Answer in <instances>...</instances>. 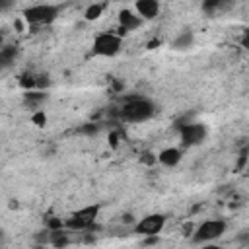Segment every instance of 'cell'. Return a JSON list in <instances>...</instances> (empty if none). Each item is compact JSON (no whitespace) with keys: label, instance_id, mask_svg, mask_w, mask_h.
I'll list each match as a JSON object with an SVG mask.
<instances>
[{"label":"cell","instance_id":"obj_1","mask_svg":"<svg viewBox=\"0 0 249 249\" xmlns=\"http://www.w3.org/2000/svg\"><path fill=\"white\" fill-rule=\"evenodd\" d=\"M156 113V107L152 101L148 99H132L128 103L123 105L121 109V119L123 121H128V123H142V121H148L152 115Z\"/></svg>","mask_w":249,"mask_h":249},{"label":"cell","instance_id":"obj_2","mask_svg":"<svg viewBox=\"0 0 249 249\" xmlns=\"http://www.w3.org/2000/svg\"><path fill=\"white\" fill-rule=\"evenodd\" d=\"M56 16H58V8L53 4H35L23 10V19L29 25H47L54 21Z\"/></svg>","mask_w":249,"mask_h":249},{"label":"cell","instance_id":"obj_3","mask_svg":"<svg viewBox=\"0 0 249 249\" xmlns=\"http://www.w3.org/2000/svg\"><path fill=\"white\" fill-rule=\"evenodd\" d=\"M224 231H226V222L224 220H220V218L218 220H206V222H202L195 230L193 241H196V243H208V241H214V239L222 237Z\"/></svg>","mask_w":249,"mask_h":249},{"label":"cell","instance_id":"obj_4","mask_svg":"<svg viewBox=\"0 0 249 249\" xmlns=\"http://www.w3.org/2000/svg\"><path fill=\"white\" fill-rule=\"evenodd\" d=\"M121 37L117 33H99L95 39H93V53L97 56H115L119 51H121Z\"/></svg>","mask_w":249,"mask_h":249},{"label":"cell","instance_id":"obj_5","mask_svg":"<svg viewBox=\"0 0 249 249\" xmlns=\"http://www.w3.org/2000/svg\"><path fill=\"white\" fill-rule=\"evenodd\" d=\"M97 212H99V206L97 204L86 206V208L74 212L72 218H68L66 228H70V230H88L93 224V220L97 218Z\"/></svg>","mask_w":249,"mask_h":249},{"label":"cell","instance_id":"obj_6","mask_svg":"<svg viewBox=\"0 0 249 249\" xmlns=\"http://www.w3.org/2000/svg\"><path fill=\"white\" fill-rule=\"evenodd\" d=\"M165 226V218L161 214H148L144 218H140L134 226V231L140 233V235H150V237H156Z\"/></svg>","mask_w":249,"mask_h":249},{"label":"cell","instance_id":"obj_7","mask_svg":"<svg viewBox=\"0 0 249 249\" xmlns=\"http://www.w3.org/2000/svg\"><path fill=\"white\" fill-rule=\"evenodd\" d=\"M206 138V128L200 123H187L181 124V144L183 146H196Z\"/></svg>","mask_w":249,"mask_h":249},{"label":"cell","instance_id":"obj_8","mask_svg":"<svg viewBox=\"0 0 249 249\" xmlns=\"http://www.w3.org/2000/svg\"><path fill=\"white\" fill-rule=\"evenodd\" d=\"M119 25H121V31L123 33H128V31H134L142 25V18L138 16V12H130V10H121L119 14Z\"/></svg>","mask_w":249,"mask_h":249},{"label":"cell","instance_id":"obj_9","mask_svg":"<svg viewBox=\"0 0 249 249\" xmlns=\"http://www.w3.org/2000/svg\"><path fill=\"white\" fill-rule=\"evenodd\" d=\"M235 0H202V10L204 14L208 16H220V14H226L231 6H233Z\"/></svg>","mask_w":249,"mask_h":249},{"label":"cell","instance_id":"obj_10","mask_svg":"<svg viewBox=\"0 0 249 249\" xmlns=\"http://www.w3.org/2000/svg\"><path fill=\"white\" fill-rule=\"evenodd\" d=\"M136 12L142 19H154L160 12L158 0H136Z\"/></svg>","mask_w":249,"mask_h":249},{"label":"cell","instance_id":"obj_11","mask_svg":"<svg viewBox=\"0 0 249 249\" xmlns=\"http://www.w3.org/2000/svg\"><path fill=\"white\" fill-rule=\"evenodd\" d=\"M158 161L165 167H175L181 161V150L179 148H165V150L160 152Z\"/></svg>","mask_w":249,"mask_h":249},{"label":"cell","instance_id":"obj_12","mask_svg":"<svg viewBox=\"0 0 249 249\" xmlns=\"http://www.w3.org/2000/svg\"><path fill=\"white\" fill-rule=\"evenodd\" d=\"M193 43H195V35H193V31H183V33H179L175 39H173V43H171V49H175V51H187L189 47H193Z\"/></svg>","mask_w":249,"mask_h":249},{"label":"cell","instance_id":"obj_13","mask_svg":"<svg viewBox=\"0 0 249 249\" xmlns=\"http://www.w3.org/2000/svg\"><path fill=\"white\" fill-rule=\"evenodd\" d=\"M45 97H47V95H45L41 89H35V91L29 89V91L23 95V105H25V107H31V109H37V107L45 101Z\"/></svg>","mask_w":249,"mask_h":249},{"label":"cell","instance_id":"obj_14","mask_svg":"<svg viewBox=\"0 0 249 249\" xmlns=\"http://www.w3.org/2000/svg\"><path fill=\"white\" fill-rule=\"evenodd\" d=\"M101 12H103V6H101V4H91V6L86 10L84 18H86L88 21H95V19L101 16Z\"/></svg>","mask_w":249,"mask_h":249},{"label":"cell","instance_id":"obj_15","mask_svg":"<svg viewBox=\"0 0 249 249\" xmlns=\"http://www.w3.org/2000/svg\"><path fill=\"white\" fill-rule=\"evenodd\" d=\"M16 58V49L14 47H4L2 53H0V60H2V66H10V62Z\"/></svg>","mask_w":249,"mask_h":249},{"label":"cell","instance_id":"obj_16","mask_svg":"<svg viewBox=\"0 0 249 249\" xmlns=\"http://www.w3.org/2000/svg\"><path fill=\"white\" fill-rule=\"evenodd\" d=\"M12 2H14V0H0V6H2V10L6 12V10L10 8V4H12Z\"/></svg>","mask_w":249,"mask_h":249},{"label":"cell","instance_id":"obj_17","mask_svg":"<svg viewBox=\"0 0 249 249\" xmlns=\"http://www.w3.org/2000/svg\"><path fill=\"white\" fill-rule=\"evenodd\" d=\"M33 119H35V123H39V124H43V121H45V117H43V113H37V115H35Z\"/></svg>","mask_w":249,"mask_h":249},{"label":"cell","instance_id":"obj_18","mask_svg":"<svg viewBox=\"0 0 249 249\" xmlns=\"http://www.w3.org/2000/svg\"><path fill=\"white\" fill-rule=\"evenodd\" d=\"M243 43H245V45H249V31L245 33V39H243Z\"/></svg>","mask_w":249,"mask_h":249}]
</instances>
